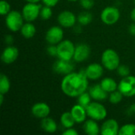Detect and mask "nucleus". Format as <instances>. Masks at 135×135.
I'll use <instances>...</instances> for the list:
<instances>
[{
  "mask_svg": "<svg viewBox=\"0 0 135 135\" xmlns=\"http://www.w3.org/2000/svg\"><path fill=\"white\" fill-rule=\"evenodd\" d=\"M89 88V78L85 70L71 72L64 76L61 81V90L70 97H78Z\"/></svg>",
  "mask_w": 135,
  "mask_h": 135,
  "instance_id": "f257e3e1",
  "label": "nucleus"
},
{
  "mask_svg": "<svg viewBox=\"0 0 135 135\" xmlns=\"http://www.w3.org/2000/svg\"><path fill=\"white\" fill-rule=\"evenodd\" d=\"M101 64L108 70H116L120 65V58L119 54L112 48L104 50L101 55Z\"/></svg>",
  "mask_w": 135,
  "mask_h": 135,
  "instance_id": "f03ea898",
  "label": "nucleus"
},
{
  "mask_svg": "<svg viewBox=\"0 0 135 135\" xmlns=\"http://www.w3.org/2000/svg\"><path fill=\"white\" fill-rule=\"evenodd\" d=\"M5 21L7 28L13 32H16L21 30L24 25L25 19L21 12L17 10H11L7 15H6Z\"/></svg>",
  "mask_w": 135,
  "mask_h": 135,
  "instance_id": "7ed1b4c3",
  "label": "nucleus"
},
{
  "mask_svg": "<svg viewBox=\"0 0 135 135\" xmlns=\"http://www.w3.org/2000/svg\"><path fill=\"white\" fill-rule=\"evenodd\" d=\"M75 45L70 40H62L59 44H57V57L58 59L71 61L74 58L75 51Z\"/></svg>",
  "mask_w": 135,
  "mask_h": 135,
  "instance_id": "20e7f679",
  "label": "nucleus"
},
{
  "mask_svg": "<svg viewBox=\"0 0 135 135\" xmlns=\"http://www.w3.org/2000/svg\"><path fill=\"white\" fill-rule=\"evenodd\" d=\"M88 116L96 121H101L106 119L108 112L106 108L99 102H91L86 108Z\"/></svg>",
  "mask_w": 135,
  "mask_h": 135,
  "instance_id": "39448f33",
  "label": "nucleus"
},
{
  "mask_svg": "<svg viewBox=\"0 0 135 135\" xmlns=\"http://www.w3.org/2000/svg\"><path fill=\"white\" fill-rule=\"evenodd\" d=\"M118 90L126 97L135 96V76L128 75L123 78L118 84Z\"/></svg>",
  "mask_w": 135,
  "mask_h": 135,
  "instance_id": "423d86ee",
  "label": "nucleus"
},
{
  "mask_svg": "<svg viewBox=\"0 0 135 135\" xmlns=\"http://www.w3.org/2000/svg\"><path fill=\"white\" fill-rule=\"evenodd\" d=\"M119 18L120 12L115 6H107L100 13V19L102 22L107 25H115L119 21Z\"/></svg>",
  "mask_w": 135,
  "mask_h": 135,
  "instance_id": "0eeeda50",
  "label": "nucleus"
},
{
  "mask_svg": "<svg viewBox=\"0 0 135 135\" xmlns=\"http://www.w3.org/2000/svg\"><path fill=\"white\" fill-rule=\"evenodd\" d=\"M41 6L38 3L27 2L22 8L21 13L25 21L32 22L40 17Z\"/></svg>",
  "mask_w": 135,
  "mask_h": 135,
  "instance_id": "6e6552de",
  "label": "nucleus"
},
{
  "mask_svg": "<svg viewBox=\"0 0 135 135\" xmlns=\"http://www.w3.org/2000/svg\"><path fill=\"white\" fill-rule=\"evenodd\" d=\"M64 37V32L62 27L54 25L49 28L46 32L45 39L49 44H59Z\"/></svg>",
  "mask_w": 135,
  "mask_h": 135,
  "instance_id": "1a4fd4ad",
  "label": "nucleus"
},
{
  "mask_svg": "<svg viewBox=\"0 0 135 135\" xmlns=\"http://www.w3.org/2000/svg\"><path fill=\"white\" fill-rule=\"evenodd\" d=\"M57 20L59 25L66 28H73L78 21L76 15L70 10H64L59 13Z\"/></svg>",
  "mask_w": 135,
  "mask_h": 135,
  "instance_id": "9d476101",
  "label": "nucleus"
},
{
  "mask_svg": "<svg viewBox=\"0 0 135 135\" xmlns=\"http://www.w3.org/2000/svg\"><path fill=\"white\" fill-rule=\"evenodd\" d=\"M52 69L55 73L65 76L74 71V65L71 62V61H66L59 59L54 62Z\"/></svg>",
  "mask_w": 135,
  "mask_h": 135,
  "instance_id": "9b49d317",
  "label": "nucleus"
},
{
  "mask_svg": "<svg viewBox=\"0 0 135 135\" xmlns=\"http://www.w3.org/2000/svg\"><path fill=\"white\" fill-rule=\"evenodd\" d=\"M91 54V48L89 44L85 43H81L76 45L75 51L73 59L77 62H85L89 59Z\"/></svg>",
  "mask_w": 135,
  "mask_h": 135,
  "instance_id": "f8f14e48",
  "label": "nucleus"
},
{
  "mask_svg": "<svg viewBox=\"0 0 135 135\" xmlns=\"http://www.w3.org/2000/svg\"><path fill=\"white\" fill-rule=\"evenodd\" d=\"M19 56V50L17 47L8 45L4 48L1 55V60L5 64H11L14 62Z\"/></svg>",
  "mask_w": 135,
  "mask_h": 135,
  "instance_id": "ddd939ff",
  "label": "nucleus"
},
{
  "mask_svg": "<svg viewBox=\"0 0 135 135\" xmlns=\"http://www.w3.org/2000/svg\"><path fill=\"white\" fill-rule=\"evenodd\" d=\"M31 112L35 118L42 119L49 116L51 113V108L47 103L38 102L32 105Z\"/></svg>",
  "mask_w": 135,
  "mask_h": 135,
  "instance_id": "4468645a",
  "label": "nucleus"
},
{
  "mask_svg": "<svg viewBox=\"0 0 135 135\" xmlns=\"http://www.w3.org/2000/svg\"><path fill=\"white\" fill-rule=\"evenodd\" d=\"M104 66L97 62L90 63L85 70V73L89 80L95 81L100 78L104 74Z\"/></svg>",
  "mask_w": 135,
  "mask_h": 135,
  "instance_id": "2eb2a0df",
  "label": "nucleus"
},
{
  "mask_svg": "<svg viewBox=\"0 0 135 135\" xmlns=\"http://www.w3.org/2000/svg\"><path fill=\"white\" fill-rule=\"evenodd\" d=\"M119 128V123L115 119H109L103 123L100 128V134L102 135H118Z\"/></svg>",
  "mask_w": 135,
  "mask_h": 135,
  "instance_id": "dca6fc26",
  "label": "nucleus"
},
{
  "mask_svg": "<svg viewBox=\"0 0 135 135\" xmlns=\"http://www.w3.org/2000/svg\"><path fill=\"white\" fill-rule=\"evenodd\" d=\"M70 112H71L76 123H84L86 120V117L88 116L86 108L79 104L74 105L72 107V108L70 109Z\"/></svg>",
  "mask_w": 135,
  "mask_h": 135,
  "instance_id": "f3484780",
  "label": "nucleus"
},
{
  "mask_svg": "<svg viewBox=\"0 0 135 135\" xmlns=\"http://www.w3.org/2000/svg\"><path fill=\"white\" fill-rule=\"evenodd\" d=\"M89 93L92 99L97 101H103L108 98V93L101 87L100 84H96L89 87Z\"/></svg>",
  "mask_w": 135,
  "mask_h": 135,
  "instance_id": "a211bd4d",
  "label": "nucleus"
},
{
  "mask_svg": "<svg viewBox=\"0 0 135 135\" xmlns=\"http://www.w3.org/2000/svg\"><path fill=\"white\" fill-rule=\"evenodd\" d=\"M84 132L88 135H98L100 134V128L94 119H88L84 122L83 125Z\"/></svg>",
  "mask_w": 135,
  "mask_h": 135,
  "instance_id": "6ab92c4d",
  "label": "nucleus"
},
{
  "mask_svg": "<svg viewBox=\"0 0 135 135\" xmlns=\"http://www.w3.org/2000/svg\"><path fill=\"white\" fill-rule=\"evenodd\" d=\"M40 126L44 131L49 134H53L56 132L58 129V125L55 120H54L52 118H50L48 116L41 119Z\"/></svg>",
  "mask_w": 135,
  "mask_h": 135,
  "instance_id": "aec40b11",
  "label": "nucleus"
},
{
  "mask_svg": "<svg viewBox=\"0 0 135 135\" xmlns=\"http://www.w3.org/2000/svg\"><path fill=\"white\" fill-rule=\"evenodd\" d=\"M20 32H21V36L24 38H25V39H31V38H32L36 35V26L32 22L26 21L22 25Z\"/></svg>",
  "mask_w": 135,
  "mask_h": 135,
  "instance_id": "412c9836",
  "label": "nucleus"
},
{
  "mask_svg": "<svg viewBox=\"0 0 135 135\" xmlns=\"http://www.w3.org/2000/svg\"><path fill=\"white\" fill-rule=\"evenodd\" d=\"M100 85L108 93H111L118 89V84L112 78H104L102 79Z\"/></svg>",
  "mask_w": 135,
  "mask_h": 135,
  "instance_id": "4be33fe9",
  "label": "nucleus"
},
{
  "mask_svg": "<svg viewBox=\"0 0 135 135\" xmlns=\"http://www.w3.org/2000/svg\"><path fill=\"white\" fill-rule=\"evenodd\" d=\"M60 123L62 126L66 129V128H70L74 126L76 123L70 111V112H66L61 115L60 117Z\"/></svg>",
  "mask_w": 135,
  "mask_h": 135,
  "instance_id": "5701e85b",
  "label": "nucleus"
},
{
  "mask_svg": "<svg viewBox=\"0 0 135 135\" xmlns=\"http://www.w3.org/2000/svg\"><path fill=\"white\" fill-rule=\"evenodd\" d=\"M77 20H78V23L80 24L82 26L88 25L93 21V15L90 12H89V10L82 11L78 15Z\"/></svg>",
  "mask_w": 135,
  "mask_h": 135,
  "instance_id": "b1692460",
  "label": "nucleus"
},
{
  "mask_svg": "<svg viewBox=\"0 0 135 135\" xmlns=\"http://www.w3.org/2000/svg\"><path fill=\"white\" fill-rule=\"evenodd\" d=\"M10 89V81L9 78L4 74H1L0 75V93L6 95L9 93Z\"/></svg>",
  "mask_w": 135,
  "mask_h": 135,
  "instance_id": "393cba45",
  "label": "nucleus"
},
{
  "mask_svg": "<svg viewBox=\"0 0 135 135\" xmlns=\"http://www.w3.org/2000/svg\"><path fill=\"white\" fill-rule=\"evenodd\" d=\"M123 93L119 91V90H115L112 93H110L109 97H108V100L109 102L112 104H118L119 103H120L123 100Z\"/></svg>",
  "mask_w": 135,
  "mask_h": 135,
  "instance_id": "a878e982",
  "label": "nucleus"
},
{
  "mask_svg": "<svg viewBox=\"0 0 135 135\" xmlns=\"http://www.w3.org/2000/svg\"><path fill=\"white\" fill-rule=\"evenodd\" d=\"M91 100L92 97L89 94V93L88 92H85L83 93H81L79 97H78V102L79 104H81V106H83L84 108H87L89 104L91 103Z\"/></svg>",
  "mask_w": 135,
  "mask_h": 135,
  "instance_id": "bb28decb",
  "label": "nucleus"
},
{
  "mask_svg": "<svg viewBox=\"0 0 135 135\" xmlns=\"http://www.w3.org/2000/svg\"><path fill=\"white\" fill-rule=\"evenodd\" d=\"M119 135H135V124L129 123L122 126L119 128Z\"/></svg>",
  "mask_w": 135,
  "mask_h": 135,
  "instance_id": "cd10ccee",
  "label": "nucleus"
},
{
  "mask_svg": "<svg viewBox=\"0 0 135 135\" xmlns=\"http://www.w3.org/2000/svg\"><path fill=\"white\" fill-rule=\"evenodd\" d=\"M52 7H50V6H44L41 7V9H40V17L42 19V20H48L52 16V9H51Z\"/></svg>",
  "mask_w": 135,
  "mask_h": 135,
  "instance_id": "c85d7f7f",
  "label": "nucleus"
},
{
  "mask_svg": "<svg viewBox=\"0 0 135 135\" xmlns=\"http://www.w3.org/2000/svg\"><path fill=\"white\" fill-rule=\"evenodd\" d=\"M9 3L6 0H1L0 2V13L2 16L7 15L11 10Z\"/></svg>",
  "mask_w": 135,
  "mask_h": 135,
  "instance_id": "c756f323",
  "label": "nucleus"
},
{
  "mask_svg": "<svg viewBox=\"0 0 135 135\" xmlns=\"http://www.w3.org/2000/svg\"><path fill=\"white\" fill-rule=\"evenodd\" d=\"M116 70H117V74L123 78L130 75V73H131L130 68L127 66L123 65V64H120L119 66V67L116 69Z\"/></svg>",
  "mask_w": 135,
  "mask_h": 135,
  "instance_id": "7c9ffc66",
  "label": "nucleus"
},
{
  "mask_svg": "<svg viewBox=\"0 0 135 135\" xmlns=\"http://www.w3.org/2000/svg\"><path fill=\"white\" fill-rule=\"evenodd\" d=\"M80 6L85 9V10H89L91 9L94 5H95V1L94 0H79Z\"/></svg>",
  "mask_w": 135,
  "mask_h": 135,
  "instance_id": "2f4dec72",
  "label": "nucleus"
},
{
  "mask_svg": "<svg viewBox=\"0 0 135 135\" xmlns=\"http://www.w3.org/2000/svg\"><path fill=\"white\" fill-rule=\"evenodd\" d=\"M47 52L48 53L49 55L51 56H56L57 57V53H58V49H57V45L55 44H49V46L47 48Z\"/></svg>",
  "mask_w": 135,
  "mask_h": 135,
  "instance_id": "473e14b6",
  "label": "nucleus"
},
{
  "mask_svg": "<svg viewBox=\"0 0 135 135\" xmlns=\"http://www.w3.org/2000/svg\"><path fill=\"white\" fill-rule=\"evenodd\" d=\"M60 0H41V2H43V4L44 6H47L50 7H54L55 6Z\"/></svg>",
  "mask_w": 135,
  "mask_h": 135,
  "instance_id": "72a5a7b5",
  "label": "nucleus"
},
{
  "mask_svg": "<svg viewBox=\"0 0 135 135\" xmlns=\"http://www.w3.org/2000/svg\"><path fill=\"white\" fill-rule=\"evenodd\" d=\"M78 134L79 133L74 127L66 128V130L62 131V135H78Z\"/></svg>",
  "mask_w": 135,
  "mask_h": 135,
  "instance_id": "f704fd0d",
  "label": "nucleus"
},
{
  "mask_svg": "<svg viewBox=\"0 0 135 135\" xmlns=\"http://www.w3.org/2000/svg\"><path fill=\"white\" fill-rule=\"evenodd\" d=\"M127 114L130 116L135 114V104H132L127 110Z\"/></svg>",
  "mask_w": 135,
  "mask_h": 135,
  "instance_id": "c9c22d12",
  "label": "nucleus"
},
{
  "mask_svg": "<svg viewBox=\"0 0 135 135\" xmlns=\"http://www.w3.org/2000/svg\"><path fill=\"white\" fill-rule=\"evenodd\" d=\"M5 43L8 45H11L13 43V36L12 35H6L5 36Z\"/></svg>",
  "mask_w": 135,
  "mask_h": 135,
  "instance_id": "e433bc0d",
  "label": "nucleus"
},
{
  "mask_svg": "<svg viewBox=\"0 0 135 135\" xmlns=\"http://www.w3.org/2000/svg\"><path fill=\"white\" fill-rule=\"evenodd\" d=\"M73 28H74V31L76 33H81V32H82V25H81L80 24H78V25H75L73 27Z\"/></svg>",
  "mask_w": 135,
  "mask_h": 135,
  "instance_id": "4c0bfd02",
  "label": "nucleus"
},
{
  "mask_svg": "<svg viewBox=\"0 0 135 135\" xmlns=\"http://www.w3.org/2000/svg\"><path fill=\"white\" fill-rule=\"evenodd\" d=\"M129 32L131 36H135V23L133 22L130 26H129Z\"/></svg>",
  "mask_w": 135,
  "mask_h": 135,
  "instance_id": "58836bf2",
  "label": "nucleus"
},
{
  "mask_svg": "<svg viewBox=\"0 0 135 135\" xmlns=\"http://www.w3.org/2000/svg\"><path fill=\"white\" fill-rule=\"evenodd\" d=\"M130 17H131V19L133 22L135 23V7L131 10V14H130Z\"/></svg>",
  "mask_w": 135,
  "mask_h": 135,
  "instance_id": "ea45409f",
  "label": "nucleus"
},
{
  "mask_svg": "<svg viewBox=\"0 0 135 135\" xmlns=\"http://www.w3.org/2000/svg\"><path fill=\"white\" fill-rule=\"evenodd\" d=\"M3 100H4V94L0 93V105H2V104H3Z\"/></svg>",
  "mask_w": 135,
  "mask_h": 135,
  "instance_id": "a19ab883",
  "label": "nucleus"
},
{
  "mask_svg": "<svg viewBox=\"0 0 135 135\" xmlns=\"http://www.w3.org/2000/svg\"><path fill=\"white\" fill-rule=\"evenodd\" d=\"M26 2H32V3H38L41 0H25Z\"/></svg>",
  "mask_w": 135,
  "mask_h": 135,
  "instance_id": "79ce46f5",
  "label": "nucleus"
},
{
  "mask_svg": "<svg viewBox=\"0 0 135 135\" xmlns=\"http://www.w3.org/2000/svg\"><path fill=\"white\" fill-rule=\"evenodd\" d=\"M69 2H77V1H79V0H67Z\"/></svg>",
  "mask_w": 135,
  "mask_h": 135,
  "instance_id": "37998d69",
  "label": "nucleus"
},
{
  "mask_svg": "<svg viewBox=\"0 0 135 135\" xmlns=\"http://www.w3.org/2000/svg\"><path fill=\"white\" fill-rule=\"evenodd\" d=\"M134 3H135V0H134Z\"/></svg>",
  "mask_w": 135,
  "mask_h": 135,
  "instance_id": "c03bdc74",
  "label": "nucleus"
}]
</instances>
